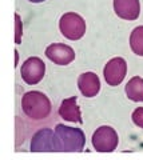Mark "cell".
<instances>
[{
	"instance_id": "1",
	"label": "cell",
	"mask_w": 143,
	"mask_h": 160,
	"mask_svg": "<svg viewBox=\"0 0 143 160\" xmlns=\"http://www.w3.org/2000/svg\"><path fill=\"white\" fill-rule=\"evenodd\" d=\"M55 151L59 152H80L84 148L86 138L82 129L58 124L55 128Z\"/></svg>"
},
{
	"instance_id": "2",
	"label": "cell",
	"mask_w": 143,
	"mask_h": 160,
	"mask_svg": "<svg viewBox=\"0 0 143 160\" xmlns=\"http://www.w3.org/2000/svg\"><path fill=\"white\" fill-rule=\"evenodd\" d=\"M22 108L29 119L43 120L51 112V102L43 92L29 91L22 98Z\"/></svg>"
},
{
	"instance_id": "3",
	"label": "cell",
	"mask_w": 143,
	"mask_h": 160,
	"mask_svg": "<svg viewBox=\"0 0 143 160\" xmlns=\"http://www.w3.org/2000/svg\"><path fill=\"white\" fill-rule=\"evenodd\" d=\"M59 28L64 38L70 40H79L86 33V22L80 15L75 12H67L60 18Z\"/></svg>"
},
{
	"instance_id": "4",
	"label": "cell",
	"mask_w": 143,
	"mask_h": 160,
	"mask_svg": "<svg viewBox=\"0 0 143 160\" xmlns=\"http://www.w3.org/2000/svg\"><path fill=\"white\" fill-rule=\"evenodd\" d=\"M118 133L114 128L108 126H102L92 135V147L98 152H112L118 147Z\"/></svg>"
},
{
	"instance_id": "5",
	"label": "cell",
	"mask_w": 143,
	"mask_h": 160,
	"mask_svg": "<svg viewBox=\"0 0 143 160\" xmlns=\"http://www.w3.org/2000/svg\"><path fill=\"white\" fill-rule=\"evenodd\" d=\"M44 72H46V64L39 58L27 59L20 69L22 79L29 86H33V84H38L40 82L44 76Z\"/></svg>"
},
{
	"instance_id": "6",
	"label": "cell",
	"mask_w": 143,
	"mask_h": 160,
	"mask_svg": "<svg viewBox=\"0 0 143 160\" xmlns=\"http://www.w3.org/2000/svg\"><path fill=\"white\" fill-rule=\"evenodd\" d=\"M127 72V63L122 58H114L106 64L103 69V75L108 86L115 87L123 82Z\"/></svg>"
},
{
	"instance_id": "7",
	"label": "cell",
	"mask_w": 143,
	"mask_h": 160,
	"mask_svg": "<svg viewBox=\"0 0 143 160\" xmlns=\"http://www.w3.org/2000/svg\"><path fill=\"white\" fill-rule=\"evenodd\" d=\"M46 56L59 66H67L75 59V52L70 46L66 44H51L46 49Z\"/></svg>"
},
{
	"instance_id": "8",
	"label": "cell",
	"mask_w": 143,
	"mask_h": 160,
	"mask_svg": "<svg viewBox=\"0 0 143 160\" xmlns=\"http://www.w3.org/2000/svg\"><path fill=\"white\" fill-rule=\"evenodd\" d=\"M54 138H55V131H52L51 128H43L40 131H38L31 140V151L33 152L55 151Z\"/></svg>"
},
{
	"instance_id": "9",
	"label": "cell",
	"mask_w": 143,
	"mask_h": 160,
	"mask_svg": "<svg viewBox=\"0 0 143 160\" xmlns=\"http://www.w3.org/2000/svg\"><path fill=\"white\" fill-rule=\"evenodd\" d=\"M114 11L125 20H135L139 18V0H114Z\"/></svg>"
},
{
	"instance_id": "10",
	"label": "cell",
	"mask_w": 143,
	"mask_h": 160,
	"mask_svg": "<svg viewBox=\"0 0 143 160\" xmlns=\"http://www.w3.org/2000/svg\"><path fill=\"white\" fill-rule=\"evenodd\" d=\"M78 87L86 98H94L100 89V80L94 72H84L78 79Z\"/></svg>"
},
{
	"instance_id": "11",
	"label": "cell",
	"mask_w": 143,
	"mask_h": 160,
	"mask_svg": "<svg viewBox=\"0 0 143 160\" xmlns=\"http://www.w3.org/2000/svg\"><path fill=\"white\" fill-rule=\"evenodd\" d=\"M59 115L62 119L72 123H83L80 109L76 106V96L64 99L59 107Z\"/></svg>"
},
{
	"instance_id": "12",
	"label": "cell",
	"mask_w": 143,
	"mask_h": 160,
	"mask_svg": "<svg viewBox=\"0 0 143 160\" xmlns=\"http://www.w3.org/2000/svg\"><path fill=\"white\" fill-rule=\"evenodd\" d=\"M126 95L132 102H143V79L135 76L126 86Z\"/></svg>"
},
{
	"instance_id": "13",
	"label": "cell",
	"mask_w": 143,
	"mask_h": 160,
	"mask_svg": "<svg viewBox=\"0 0 143 160\" xmlns=\"http://www.w3.org/2000/svg\"><path fill=\"white\" fill-rule=\"evenodd\" d=\"M130 46H131L132 52L136 53L138 56H143V26L136 27L131 32Z\"/></svg>"
},
{
	"instance_id": "14",
	"label": "cell",
	"mask_w": 143,
	"mask_h": 160,
	"mask_svg": "<svg viewBox=\"0 0 143 160\" xmlns=\"http://www.w3.org/2000/svg\"><path fill=\"white\" fill-rule=\"evenodd\" d=\"M15 43L16 44H20V40H22V33H23V27H22V20L20 16L18 13H15Z\"/></svg>"
},
{
	"instance_id": "15",
	"label": "cell",
	"mask_w": 143,
	"mask_h": 160,
	"mask_svg": "<svg viewBox=\"0 0 143 160\" xmlns=\"http://www.w3.org/2000/svg\"><path fill=\"white\" fill-rule=\"evenodd\" d=\"M132 122H134L135 126H138L139 128H143V108H136L134 112H132Z\"/></svg>"
},
{
	"instance_id": "16",
	"label": "cell",
	"mask_w": 143,
	"mask_h": 160,
	"mask_svg": "<svg viewBox=\"0 0 143 160\" xmlns=\"http://www.w3.org/2000/svg\"><path fill=\"white\" fill-rule=\"evenodd\" d=\"M28 2H31V3H42V2H44V0H28Z\"/></svg>"
}]
</instances>
